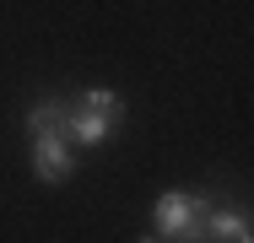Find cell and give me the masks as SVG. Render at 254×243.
Returning <instances> with one entry per match:
<instances>
[{
	"label": "cell",
	"instance_id": "6da1fadb",
	"mask_svg": "<svg viewBox=\"0 0 254 243\" xmlns=\"http://www.w3.org/2000/svg\"><path fill=\"white\" fill-rule=\"evenodd\" d=\"M125 124V97L114 87H81L65 97V135L76 151H103Z\"/></svg>",
	"mask_w": 254,
	"mask_h": 243
},
{
	"label": "cell",
	"instance_id": "7a4b0ae2",
	"mask_svg": "<svg viewBox=\"0 0 254 243\" xmlns=\"http://www.w3.org/2000/svg\"><path fill=\"white\" fill-rule=\"evenodd\" d=\"M211 205H216L211 189H162L152 200V233L168 243H205Z\"/></svg>",
	"mask_w": 254,
	"mask_h": 243
},
{
	"label": "cell",
	"instance_id": "3957f363",
	"mask_svg": "<svg viewBox=\"0 0 254 243\" xmlns=\"http://www.w3.org/2000/svg\"><path fill=\"white\" fill-rule=\"evenodd\" d=\"M27 168L44 189H65L81 168V151L70 146L65 130H44V135H27Z\"/></svg>",
	"mask_w": 254,
	"mask_h": 243
},
{
	"label": "cell",
	"instance_id": "277c9868",
	"mask_svg": "<svg viewBox=\"0 0 254 243\" xmlns=\"http://www.w3.org/2000/svg\"><path fill=\"white\" fill-rule=\"evenodd\" d=\"M205 243H254V205L238 194H216Z\"/></svg>",
	"mask_w": 254,
	"mask_h": 243
},
{
	"label": "cell",
	"instance_id": "5b68a950",
	"mask_svg": "<svg viewBox=\"0 0 254 243\" xmlns=\"http://www.w3.org/2000/svg\"><path fill=\"white\" fill-rule=\"evenodd\" d=\"M135 243H168V238H157V233H141V238H135Z\"/></svg>",
	"mask_w": 254,
	"mask_h": 243
}]
</instances>
